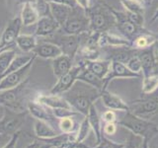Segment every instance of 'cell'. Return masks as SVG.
<instances>
[{"label": "cell", "mask_w": 158, "mask_h": 148, "mask_svg": "<svg viewBox=\"0 0 158 148\" xmlns=\"http://www.w3.org/2000/svg\"><path fill=\"white\" fill-rule=\"evenodd\" d=\"M22 25L24 27L32 26L36 24L40 19V14L36 8V5L33 2H26L23 4L21 9V14H20Z\"/></svg>", "instance_id": "23"}, {"label": "cell", "mask_w": 158, "mask_h": 148, "mask_svg": "<svg viewBox=\"0 0 158 148\" xmlns=\"http://www.w3.org/2000/svg\"><path fill=\"white\" fill-rule=\"evenodd\" d=\"M116 78H142V75L131 71L125 63L120 61H112L110 71H109L106 78L104 79V90L107 89L111 81H113Z\"/></svg>", "instance_id": "12"}, {"label": "cell", "mask_w": 158, "mask_h": 148, "mask_svg": "<svg viewBox=\"0 0 158 148\" xmlns=\"http://www.w3.org/2000/svg\"><path fill=\"white\" fill-rule=\"evenodd\" d=\"M104 48H106L108 54L106 59L111 61H120L125 64L131 56L138 53V49L132 47H106Z\"/></svg>", "instance_id": "16"}, {"label": "cell", "mask_w": 158, "mask_h": 148, "mask_svg": "<svg viewBox=\"0 0 158 148\" xmlns=\"http://www.w3.org/2000/svg\"><path fill=\"white\" fill-rule=\"evenodd\" d=\"M28 111L14 112L5 109L2 118H0V135H13L18 132L26 121Z\"/></svg>", "instance_id": "8"}, {"label": "cell", "mask_w": 158, "mask_h": 148, "mask_svg": "<svg viewBox=\"0 0 158 148\" xmlns=\"http://www.w3.org/2000/svg\"><path fill=\"white\" fill-rule=\"evenodd\" d=\"M22 26L23 25L20 16L10 20L0 37V52L10 49V47L16 44V39L20 35Z\"/></svg>", "instance_id": "10"}, {"label": "cell", "mask_w": 158, "mask_h": 148, "mask_svg": "<svg viewBox=\"0 0 158 148\" xmlns=\"http://www.w3.org/2000/svg\"><path fill=\"white\" fill-rule=\"evenodd\" d=\"M158 41V38L154 37L150 32L140 34L139 36H137L135 41L132 42L131 46L136 49H144L151 46H153Z\"/></svg>", "instance_id": "31"}, {"label": "cell", "mask_w": 158, "mask_h": 148, "mask_svg": "<svg viewBox=\"0 0 158 148\" xmlns=\"http://www.w3.org/2000/svg\"><path fill=\"white\" fill-rule=\"evenodd\" d=\"M36 101L48 107L49 109H57V108L72 109L71 106L69 105V103L61 95H52V94L44 95V94H39L36 98Z\"/></svg>", "instance_id": "21"}, {"label": "cell", "mask_w": 158, "mask_h": 148, "mask_svg": "<svg viewBox=\"0 0 158 148\" xmlns=\"http://www.w3.org/2000/svg\"><path fill=\"white\" fill-rule=\"evenodd\" d=\"M19 137H20V131L14 133V134L10 137L9 141L5 144L2 148H16L17 146V142L19 140Z\"/></svg>", "instance_id": "46"}, {"label": "cell", "mask_w": 158, "mask_h": 148, "mask_svg": "<svg viewBox=\"0 0 158 148\" xmlns=\"http://www.w3.org/2000/svg\"><path fill=\"white\" fill-rule=\"evenodd\" d=\"M85 65V61H80L77 65L73 66L68 72L57 78V82L51 89L49 94H52V95H62V94L67 92L68 90H70L74 84L77 82V77L79 73H80L82 68Z\"/></svg>", "instance_id": "9"}, {"label": "cell", "mask_w": 158, "mask_h": 148, "mask_svg": "<svg viewBox=\"0 0 158 148\" xmlns=\"http://www.w3.org/2000/svg\"><path fill=\"white\" fill-rule=\"evenodd\" d=\"M142 88L141 93L143 95H148L153 92H155L158 89V75H148L145 77H142Z\"/></svg>", "instance_id": "32"}, {"label": "cell", "mask_w": 158, "mask_h": 148, "mask_svg": "<svg viewBox=\"0 0 158 148\" xmlns=\"http://www.w3.org/2000/svg\"><path fill=\"white\" fill-rule=\"evenodd\" d=\"M125 14L127 18L130 20L131 23H133L138 27H143V25H144V15L138 14V13H132L128 11H125Z\"/></svg>", "instance_id": "42"}, {"label": "cell", "mask_w": 158, "mask_h": 148, "mask_svg": "<svg viewBox=\"0 0 158 148\" xmlns=\"http://www.w3.org/2000/svg\"><path fill=\"white\" fill-rule=\"evenodd\" d=\"M140 148H149V140L147 139H143L141 143V147Z\"/></svg>", "instance_id": "49"}, {"label": "cell", "mask_w": 158, "mask_h": 148, "mask_svg": "<svg viewBox=\"0 0 158 148\" xmlns=\"http://www.w3.org/2000/svg\"><path fill=\"white\" fill-rule=\"evenodd\" d=\"M143 138L131 133L130 136L127 137V142L123 145V148H140L141 147V143H142Z\"/></svg>", "instance_id": "40"}, {"label": "cell", "mask_w": 158, "mask_h": 148, "mask_svg": "<svg viewBox=\"0 0 158 148\" xmlns=\"http://www.w3.org/2000/svg\"><path fill=\"white\" fill-rule=\"evenodd\" d=\"M60 30V26L53 19L52 15L40 17L36 23V30H35V36L40 38L49 37Z\"/></svg>", "instance_id": "15"}, {"label": "cell", "mask_w": 158, "mask_h": 148, "mask_svg": "<svg viewBox=\"0 0 158 148\" xmlns=\"http://www.w3.org/2000/svg\"><path fill=\"white\" fill-rule=\"evenodd\" d=\"M126 65L131 71L135 72V73L141 74V71H142L141 62H140V59H139V57H138L137 54L131 56L130 59H128L127 62L126 63ZM141 75H142V74H141Z\"/></svg>", "instance_id": "39"}, {"label": "cell", "mask_w": 158, "mask_h": 148, "mask_svg": "<svg viewBox=\"0 0 158 148\" xmlns=\"http://www.w3.org/2000/svg\"><path fill=\"white\" fill-rule=\"evenodd\" d=\"M137 56L139 57L141 62L142 77L151 75L153 73V69H154L156 59H157L155 49H154V44L144 49H138Z\"/></svg>", "instance_id": "17"}, {"label": "cell", "mask_w": 158, "mask_h": 148, "mask_svg": "<svg viewBox=\"0 0 158 148\" xmlns=\"http://www.w3.org/2000/svg\"><path fill=\"white\" fill-rule=\"evenodd\" d=\"M111 63L112 61L109 59H95V60H89L86 61V66L90 70L96 74V75L101 78L105 79L106 76L108 75L109 71L111 68Z\"/></svg>", "instance_id": "26"}, {"label": "cell", "mask_w": 158, "mask_h": 148, "mask_svg": "<svg viewBox=\"0 0 158 148\" xmlns=\"http://www.w3.org/2000/svg\"><path fill=\"white\" fill-rule=\"evenodd\" d=\"M60 30L64 35H72V36H79L90 32L89 18L86 12L82 9L81 11H79L76 8H73L70 16L68 17Z\"/></svg>", "instance_id": "6"}, {"label": "cell", "mask_w": 158, "mask_h": 148, "mask_svg": "<svg viewBox=\"0 0 158 148\" xmlns=\"http://www.w3.org/2000/svg\"><path fill=\"white\" fill-rule=\"evenodd\" d=\"M58 127L62 133H72V132H77L79 123L75 121V120L71 117H65L58 120Z\"/></svg>", "instance_id": "34"}, {"label": "cell", "mask_w": 158, "mask_h": 148, "mask_svg": "<svg viewBox=\"0 0 158 148\" xmlns=\"http://www.w3.org/2000/svg\"><path fill=\"white\" fill-rule=\"evenodd\" d=\"M52 110L53 113V116L56 117L57 120L81 115V113H78L77 111L73 110V109H68V108H57V109H52Z\"/></svg>", "instance_id": "38"}, {"label": "cell", "mask_w": 158, "mask_h": 148, "mask_svg": "<svg viewBox=\"0 0 158 148\" xmlns=\"http://www.w3.org/2000/svg\"><path fill=\"white\" fill-rule=\"evenodd\" d=\"M154 75H158V57L156 59V63H155V66H154V69H153V73Z\"/></svg>", "instance_id": "50"}, {"label": "cell", "mask_w": 158, "mask_h": 148, "mask_svg": "<svg viewBox=\"0 0 158 148\" xmlns=\"http://www.w3.org/2000/svg\"><path fill=\"white\" fill-rule=\"evenodd\" d=\"M101 120L105 123L117 122V116H116V113L114 111L109 110V111H106L105 113H103V115L101 117Z\"/></svg>", "instance_id": "44"}, {"label": "cell", "mask_w": 158, "mask_h": 148, "mask_svg": "<svg viewBox=\"0 0 158 148\" xmlns=\"http://www.w3.org/2000/svg\"><path fill=\"white\" fill-rule=\"evenodd\" d=\"M36 58H33L31 61H29L26 65L20 68L19 70L14 71L12 73L8 74L5 77H3L0 80V91L7 90V89H12L19 86L20 84H22L26 79L28 78V75L30 71H31L34 60Z\"/></svg>", "instance_id": "11"}, {"label": "cell", "mask_w": 158, "mask_h": 148, "mask_svg": "<svg viewBox=\"0 0 158 148\" xmlns=\"http://www.w3.org/2000/svg\"><path fill=\"white\" fill-rule=\"evenodd\" d=\"M100 51H101V48L99 47L90 46V44H86V43H81L76 56H79L82 58L81 61L95 60V59H98L100 57Z\"/></svg>", "instance_id": "30"}, {"label": "cell", "mask_w": 158, "mask_h": 148, "mask_svg": "<svg viewBox=\"0 0 158 148\" xmlns=\"http://www.w3.org/2000/svg\"><path fill=\"white\" fill-rule=\"evenodd\" d=\"M86 14L89 18V28L91 32H109V30L115 26V17L107 4L91 6Z\"/></svg>", "instance_id": "3"}, {"label": "cell", "mask_w": 158, "mask_h": 148, "mask_svg": "<svg viewBox=\"0 0 158 148\" xmlns=\"http://www.w3.org/2000/svg\"><path fill=\"white\" fill-rule=\"evenodd\" d=\"M83 39V34L79 36H72V35H64L59 37L58 42L56 43L60 47L62 54H65L72 58L76 56L78 49L81 46Z\"/></svg>", "instance_id": "13"}, {"label": "cell", "mask_w": 158, "mask_h": 148, "mask_svg": "<svg viewBox=\"0 0 158 148\" xmlns=\"http://www.w3.org/2000/svg\"><path fill=\"white\" fill-rule=\"evenodd\" d=\"M33 53L36 54V56L44 59H54L56 57L61 56L62 51L56 43L44 42L38 43L33 51Z\"/></svg>", "instance_id": "19"}, {"label": "cell", "mask_w": 158, "mask_h": 148, "mask_svg": "<svg viewBox=\"0 0 158 148\" xmlns=\"http://www.w3.org/2000/svg\"><path fill=\"white\" fill-rule=\"evenodd\" d=\"M110 9L116 20L115 27L117 28L118 31L120 32L121 36L125 37L131 43L137 36H139L140 34L148 32L147 30H145L143 27H138L133 23H131L130 20L127 18L125 12L118 11V10H115L111 6H110Z\"/></svg>", "instance_id": "7"}, {"label": "cell", "mask_w": 158, "mask_h": 148, "mask_svg": "<svg viewBox=\"0 0 158 148\" xmlns=\"http://www.w3.org/2000/svg\"><path fill=\"white\" fill-rule=\"evenodd\" d=\"M77 81L87 84V85L95 88L99 91L104 90V79L99 78L96 74H94L90 69L87 68L86 65L82 68V70L79 73V75L77 77Z\"/></svg>", "instance_id": "24"}, {"label": "cell", "mask_w": 158, "mask_h": 148, "mask_svg": "<svg viewBox=\"0 0 158 148\" xmlns=\"http://www.w3.org/2000/svg\"><path fill=\"white\" fill-rule=\"evenodd\" d=\"M28 81L29 80L27 78L17 87L0 91V106H3L5 109L17 113L26 111L25 108L27 107L24 105V99Z\"/></svg>", "instance_id": "4"}, {"label": "cell", "mask_w": 158, "mask_h": 148, "mask_svg": "<svg viewBox=\"0 0 158 148\" xmlns=\"http://www.w3.org/2000/svg\"><path fill=\"white\" fill-rule=\"evenodd\" d=\"M38 39L35 35H26V34H20L16 39V46L17 47L25 53L33 52L35 47L38 44Z\"/></svg>", "instance_id": "29"}, {"label": "cell", "mask_w": 158, "mask_h": 148, "mask_svg": "<svg viewBox=\"0 0 158 148\" xmlns=\"http://www.w3.org/2000/svg\"><path fill=\"white\" fill-rule=\"evenodd\" d=\"M34 131L39 139H46V138H51L58 134V132L54 130L52 125L40 120H35Z\"/></svg>", "instance_id": "27"}, {"label": "cell", "mask_w": 158, "mask_h": 148, "mask_svg": "<svg viewBox=\"0 0 158 148\" xmlns=\"http://www.w3.org/2000/svg\"><path fill=\"white\" fill-rule=\"evenodd\" d=\"M118 125L127 128L131 133L142 137L143 139L151 140L158 134V125L147 118L135 116L131 112H127L122 120L117 121Z\"/></svg>", "instance_id": "2"}, {"label": "cell", "mask_w": 158, "mask_h": 148, "mask_svg": "<svg viewBox=\"0 0 158 148\" xmlns=\"http://www.w3.org/2000/svg\"><path fill=\"white\" fill-rule=\"evenodd\" d=\"M16 56L17 52L14 48L6 49V51L0 52V75H2L6 71V69Z\"/></svg>", "instance_id": "33"}, {"label": "cell", "mask_w": 158, "mask_h": 148, "mask_svg": "<svg viewBox=\"0 0 158 148\" xmlns=\"http://www.w3.org/2000/svg\"><path fill=\"white\" fill-rule=\"evenodd\" d=\"M90 130H91V125H90V123H89V120L87 116H85L83 118V121L80 122V125H79L78 130H77L76 141L79 143H82L88 137Z\"/></svg>", "instance_id": "37"}, {"label": "cell", "mask_w": 158, "mask_h": 148, "mask_svg": "<svg viewBox=\"0 0 158 148\" xmlns=\"http://www.w3.org/2000/svg\"><path fill=\"white\" fill-rule=\"evenodd\" d=\"M130 112L143 118H150L158 113V89L147 97H142L128 103Z\"/></svg>", "instance_id": "5"}, {"label": "cell", "mask_w": 158, "mask_h": 148, "mask_svg": "<svg viewBox=\"0 0 158 148\" xmlns=\"http://www.w3.org/2000/svg\"><path fill=\"white\" fill-rule=\"evenodd\" d=\"M27 111L35 120L47 121L52 125V122L56 120H57V118L53 116L52 109H49L48 107L37 102L36 100L29 101L27 103Z\"/></svg>", "instance_id": "14"}, {"label": "cell", "mask_w": 158, "mask_h": 148, "mask_svg": "<svg viewBox=\"0 0 158 148\" xmlns=\"http://www.w3.org/2000/svg\"><path fill=\"white\" fill-rule=\"evenodd\" d=\"M25 148H53L51 144L43 141L42 139H36L33 142H31L30 144H28Z\"/></svg>", "instance_id": "45"}, {"label": "cell", "mask_w": 158, "mask_h": 148, "mask_svg": "<svg viewBox=\"0 0 158 148\" xmlns=\"http://www.w3.org/2000/svg\"><path fill=\"white\" fill-rule=\"evenodd\" d=\"M142 1H143V2H150L149 0H142Z\"/></svg>", "instance_id": "52"}, {"label": "cell", "mask_w": 158, "mask_h": 148, "mask_svg": "<svg viewBox=\"0 0 158 148\" xmlns=\"http://www.w3.org/2000/svg\"><path fill=\"white\" fill-rule=\"evenodd\" d=\"M74 85L70 90L62 94L61 96L69 103L73 110L85 117L88 115L90 107L96 100L101 98V91L89 85H87L86 88L74 87Z\"/></svg>", "instance_id": "1"}, {"label": "cell", "mask_w": 158, "mask_h": 148, "mask_svg": "<svg viewBox=\"0 0 158 148\" xmlns=\"http://www.w3.org/2000/svg\"><path fill=\"white\" fill-rule=\"evenodd\" d=\"M73 59L74 58L65 56V54H61V56L52 59V67L54 76L56 78H59L63 74H65L70 70L73 67Z\"/></svg>", "instance_id": "22"}, {"label": "cell", "mask_w": 158, "mask_h": 148, "mask_svg": "<svg viewBox=\"0 0 158 148\" xmlns=\"http://www.w3.org/2000/svg\"><path fill=\"white\" fill-rule=\"evenodd\" d=\"M149 1H150V2H151V0H149Z\"/></svg>", "instance_id": "53"}, {"label": "cell", "mask_w": 158, "mask_h": 148, "mask_svg": "<svg viewBox=\"0 0 158 148\" xmlns=\"http://www.w3.org/2000/svg\"><path fill=\"white\" fill-rule=\"evenodd\" d=\"M87 117L89 120V123L91 125V130H93L94 134H95V138H96V143L98 144L99 142L101 141V138H102V122H101V117L99 115L98 110L95 106V104L90 107L89 109V112H88V115Z\"/></svg>", "instance_id": "25"}, {"label": "cell", "mask_w": 158, "mask_h": 148, "mask_svg": "<svg viewBox=\"0 0 158 148\" xmlns=\"http://www.w3.org/2000/svg\"><path fill=\"white\" fill-rule=\"evenodd\" d=\"M123 145H125V143L115 142L111 139H109L105 135H102L101 141L99 142L96 146H94V147L87 146L82 142L79 144V148H123Z\"/></svg>", "instance_id": "36"}, {"label": "cell", "mask_w": 158, "mask_h": 148, "mask_svg": "<svg viewBox=\"0 0 158 148\" xmlns=\"http://www.w3.org/2000/svg\"><path fill=\"white\" fill-rule=\"evenodd\" d=\"M101 99L103 101L104 106L107 107L109 110L112 111H120V112H130L128 104L126 103L123 99L118 96L117 94H114L107 89L101 91Z\"/></svg>", "instance_id": "18"}, {"label": "cell", "mask_w": 158, "mask_h": 148, "mask_svg": "<svg viewBox=\"0 0 158 148\" xmlns=\"http://www.w3.org/2000/svg\"><path fill=\"white\" fill-rule=\"evenodd\" d=\"M117 122H108L105 123L102 127L103 135H114L117 132Z\"/></svg>", "instance_id": "43"}, {"label": "cell", "mask_w": 158, "mask_h": 148, "mask_svg": "<svg viewBox=\"0 0 158 148\" xmlns=\"http://www.w3.org/2000/svg\"><path fill=\"white\" fill-rule=\"evenodd\" d=\"M36 8L40 14V17L51 15V10H49V2L48 0H36Z\"/></svg>", "instance_id": "41"}, {"label": "cell", "mask_w": 158, "mask_h": 148, "mask_svg": "<svg viewBox=\"0 0 158 148\" xmlns=\"http://www.w3.org/2000/svg\"><path fill=\"white\" fill-rule=\"evenodd\" d=\"M36 57H37L36 54L30 53V52L26 53V54H17V56L14 57L12 62L10 63V65L6 69V71H5L2 75H0V80H1L3 77L8 75V74L19 70L20 68H22L23 66H25L29 61H31L33 58H36Z\"/></svg>", "instance_id": "28"}, {"label": "cell", "mask_w": 158, "mask_h": 148, "mask_svg": "<svg viewBox=\"0 0 158 148\" xmlns=\"http://www.w3.org/2000/svg\"><path fill=\"white\" fill-rule=\"evenodd\" d=\"M121 3L126 11L144 15L145 8L141 0H121Z\"/></svg>", "instance_id": "35"}, {"label": "cell", "mask_w": 158, "mask_h": 148, "mask_svg": "<svg viewBox=\"0 0 158 148\" xmlns=\"http://www.w3.org/2000/svg\"><path fill=\"white\" fill-rule=\"evenodd\" d=\"M157 19H158V8L156 9L155 13L153 14V16H152V18H151V22H154L155 20H157Z\"/></svg>", "instance_id": "51"}, {"label": "cell", "mask_w": 158, "mask_h": 148, "mask_svg": "<svg viewBox=\"0 0 158 148\" xmlns=\"http://www.w3.org/2000/svg\"><path fill=\"white\" fill-rule=\"evenodd\" d=\"M48 2H56V3H60V4H65L70 6L72 8H75V1L74 0H48Z\"/></svg>", "instance_id": "48"}, {"label": "cell", "mask_w": 158, "mask_h": 148, "mask_svg": "<svg viewBox=\"0 0 158 148\" xmlns=\"http://www.w3.org/2000/svg\"><path fill=\"white\" fill-rule=\"evenodd\" d=\"M49 10H51V15L61 28L64 23L66 22L68 17L70 16L73 8L65 4L49 2Z\"/></svg>", "instance_id": "20"}, {"label": "cell", "mask_w": 158, "mask_h": 148, "mask_svg": "<svg viewBox=\"0 0 158 148\" xmlns=\"http://www.w3.org/2000/svg\"><path fill=\"white\" fill-rule=\"evenodd\" d=\"M74 1L79 8L84 10L85 12L91 7V0H74Z\"/></svg>", "instance_id": "47"}]
</instances>
